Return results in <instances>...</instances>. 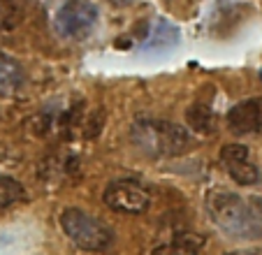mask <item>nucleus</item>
<instances>
[{"mask_svg": "<svg viewBox=\"0 0 262 255\" xmlns=\"http://www.w3.org/2000/svg\"><path fill=\"white\" fill-rule=\"evenodd\" d=\"M209 218L223 235L232 239L253 241L262 237V200L255 195L211 188L204 197Z\"/></svg>", "mask_w": 262, "mask_h": 255, "instance_id": "obj_1", "label": "nucleus"}, {"mask_svg": "<svg viewBox=\"0 0 262 255\" xmlns=\"http://www.w3.org/2000/svg\"><path fill=\"white\" fill-rule=\"evenodd\" d=\"M130 139L148 158H177L198 144L188 128L165 118H137L130 128Z\"/></svg>", "mask_w": 262, "mask_h": 255, "instance_id": "obj_2", "label": "nucleus"}, {"mask_svg": "<svg viewBox=\"0 0 262 255\" xmlns=\"http://www.w3.org/2000/svg\"><path fill=\"white\" fill-rule=\"evenodd\" d=\"M60 230L65 232L70 241L81 250H107L114 241V232L102 218L93 216L79 206H68L60 214Z\"/></svg>", "mask_w": 262, "mask_h": 255, "instance_id": "obj_3", "label": "nucleus"}, {"mask_svg": "<svg viewBox=\"0 0 262 255\" xmlns=\"http://www.w3.org/2000/svg\"><path fill=\"white\" fill-rule=\"evenodd\" d=\"M100 10L93 0H65L54 14V30L58 37L81 42L95 30Z\"/></svg>", "mask_w": 262, "mask_h": 255, "instance_id": "obj_4", "label": "nucleus"}, {"mask_svg": "<svg viewBox=\"0 0 262 255\" xmlns=\"http://www.w3.org/2000/svg\"><path fill=\"white\" fill-rule=\"evenodd\" d=\"M104 204L119 214H144L151 204L148 190L135 179H114L102 193Z\"/></svg>", "mask_w": 262, "mask_h": 255, "instance_id": "obj_5", "label": "nucleus"}, {"mask_svg": "<svg viewBox=\"0 0 262 255\" xmlns=\"http://www.w3.org/2000/svg\"><path fill=\"white\" fill-rule=\"evenodd\" d=\"M221 162L228 169L230 179L239 186L260 183V169H257L248 146H244V144H225L221 148Z\"/></svg>", "mask_w": 262, "mask_h": 255, "instance_id": "obj_6", "label": "nucleus"}, {"mask_svg": "<svg viewBox=\"0 0 262 255\" xmlns=\"http://www.w3.org/2000/svg\"><path fill=\"white\" fill-rule=\"evenodd\" d=\"M234 135H255L262 130V98H246L237 102L225 116Z\"/></svg>", "mask_w": 262, "mask_h": 255, "instance_id": "obj_7", "label": "nucleus"}, {"mask_svg": "<svg viewBox=\"0 0 262 255\" xmlns=\"http://www.w3.org/2000/svg\"><path fill=\"white\" fill-rule=\"evenodd\" d=\"M179 42V28L167 19H154L151 26H148V33H146V39L142 45L146 51L156 54V51H163V49H169Z\"/></svg>", "mask_w": 262, "mask_h": 255, "instance_id": "obj_8", "label": "nucleus"}, {"mask_svg": "<svg viewBox=\"0 0 262 255\" xmlns=\"http://www.w3.org/2000/svg\"><path fill=\"white\" fill-rule=\"evenodd\" d=\"M26 83V72L16 58L0 51V95L16 93Z\"/></svg>", "mask_w": 262, "mask_h": 255, "instance_id": "obj_9", "label": "nucleus"}, {"mask_svg": "<svg viewBox=\"0 0 262 255\" xmlns=\"http://www.w3.org/2000/svg\"><path fill=\"white\" fill-rule=\"evenodd\" d=\"M204 239L195 232H181L172 239V244L160 246L154 255H200Z\"/></svg>", "mask_w": 262, "mask_h": 255, "instance_id": "obj_10", "label": "nucleus"}, {"mask_svg": "<svg viewBox=\"0 0 262 255\" xmlns=\"http://www.w3.org/2000/svg\"><path fill=\"white\" fill-rule=\"evenodd\" d=\"M186 118H188V125L200 135L211 133L213 128H216V116H213L211 107H207V104H200V102L193 104L186 112Z\"/></svg>", "mask_w": 262, "mask_h": 255, "instance_id": "obj_11", "label": "nucleus"}, {"mask_svg": "<svg viewBox=\"0 0 262 255\" xmlns=\"http://www.w3.org/2000/svg\"><path fill=\"white\" fill-rule=\"evenodd\" d=\"M21 200H26V188L16 179L0 174V209H7Z\"/></svg>", "mask_w": 262, "mask_h": 255, "instance_id": "obj_12", "label": "nucleus"}, {"mask_svg": "<svg viewBox=\"0 0 262 255\" xmlns=\"http://www.w3.org/2000/svg\"><path fill=\"white\" fill-rule=\"evenodd\" d=\"M19 24V7L14 0H0V30H12Z\"/></svg>", "mask_w": 262, "mask_h": 255, "instance_id": "obj_13", "label": "nucleus"}, {"mask_svg": "<svg viewBox=\"0 0 262 255\" xmlns=\"http://www.w3.org/2000/svg\"><path fill=\"white\" fill-rule=\"evenodd\" d=\"M223 255H260V253H257V250L246 248V250H230V253H223Z\"/></svg>", "mask_w": 262, "mask_h": 255, "instance_id": "obj_14", "label": "nucleus"}]
</instances>
